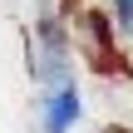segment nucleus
Masks as SVG:
<instances>
[{
    "label": "nucleus",
    "instance_id": "1",
    "mask_svg": "<svg viewBox=\"0 0 133 133\" xmlns=\"http://www.w3.org/2000/svg\"><path fill=\"white\" fill-rule=\"evenodd\" d=\"M35 74H39V84L49 89V84H64V79H74V54H69V35H64V25L59 20H39V39H35Z\"/></svg>",
    "mask_w": 133,
    "mask_h": 133
},
{
    "label": "nucleus",
    "instance_id": "2",
    "mask_svg": "<svg viewBox=\"0 0 133 133\" xmlns=\"http://www.w3.org/2000/svg\"><path fill=\"white\" fill-rule=\"evenodd\" d=\"M84 123V94L74 79L64 84H49L39 94V133H74Z\"/></svg>",
    "mask_w": 133,
    "mask_h": 133
},
{
    "label": "nucleus",
    "instance_id": "3",
    "mask_svg": "<svg viewBox=\"0 0 133 133\" xmlns=\"http://www.w3.org/2000/svg\"><path fill=\"white\" fill-rule=\"evenodd\" d=\"M109 10H114V25L123 35H133V0H109Z\"/></svg>",
    "mask_w": 133,
    "mask_h": 133
},
{
    "label": "nucleus",
    "instance_id": "4",
    "mask_svg": "<svg viewBox=\"0 0 133 133\" xmlns=\"http://www.w3.org/2000/svg\"><path fill=\"white\" fill-rule=\"evenodd\" d=\"M109 133H133V128H109Z\"/></svg>",
    "mask_w": 133,
    "mask_h": 133
}]
</instances>
